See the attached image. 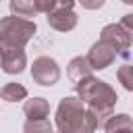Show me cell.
Listing matches in <instances>:
<instances>
[{"label":"cell","mask_w":133,"mask_h":133,"mask_svg":"<svg viewBox=\"0 0 133 133\" xmlns=\"http://www.w3.org/2000/svg\"><path fill=\"white\" fill-rule=\"evenodd\" d=\"M54 123L60 133H94L100 127L98 118L85 108V104L77 96H64L60 100Z\"/></svg>","instance_id":"obj_2"},{"label":"cell","mask_w":133,"mask_h":133,"mask_svg":"<svg viewBox=\"0 0 133 133\" xmlns=\"http://www.w3.org/2000/svg\"><path fill=\"white\" fill-rule=\"evenodd\" d=\"M0 98L4 102H19V100H25L27 98V89L21 85V83H6L2 89H0Z\"/></svg>","instance_id":"obj_12"},{"label":"cell","mask_w":133,"mask_h":133,"mask_svg":"<svg viewBox=\"0 0 133 133\" xmlns=\"http://www.w3.org/2000/svg\"><path fill=\"white\" fill-rule=\"evenodd\" d=\"M77 12L75 10H50L48 12V25L56 31H71L77 27Z\"/></svg>","instance_id":"obj_8"},{"label":"cell","mask_w":133,"mask_h":133,"mask_svg":"<svg viewBox=\"0 0 133 133\" xmlns=\"http://www.w3.org/2000/svg\"><path fill=\"white\" fill-rule=\"evenodd\" d=\"M27 64V56L23 52V48H2V58H0V66L6 75H19L23 73Z\"/></svg>","instance_id":"obj_7"},{"label":"cell","mask_w":133,"mask_h":133,"mask_svg":"<svg viewBox=\"0 0 133 133\" xmlns=\"http://www.w3.org/2000/svg\"><path fill=\"white\" fill-rule=\"evenodd\" d=\"M75 0H54L52 2V10H73Z\"/></svg>","instance_id":"obj_16"},{"label":"cell","mask_w":133,"mask_h":133,"mask_svg":"<svg viewBox=\"0 0 133 133\" xmlns=\"http://www.w3.org/2000/svg\"><path fill=\"white\" fill-rule=\"evenodd\" d=\"M66 73L73 81H79V79H85V77H91V66L89 62L85 60V56H75L69 66H66Z\"/></svg>","instance_id":"obj_10"},{"label":"cell","mask_w":133,"mask_h":133,"mask_svg":"<svg viewBox=\"0 0 133 133\" xmlns=\"http://www.w3.org/2000/svg\"><path fill=\"white\" fill-rule=\"evenodd\" d=\"M8 8H10V12L15 17H23V19H29V17H33L37 12L33 0H10Z\"/></svg>","instance_id":"obj_13"},{"label":"cell","mask_w":133,"mask_h":133,"mask_svg":"<svg viewBox=\"0 0 133 133\" xmlns=\"http://www.w3.org/2000/svg\"><path fill=\"white\" fill-rule=\"evenodd\" d=\"M75 91H77V98L85 104V108L98 118V125H102L110 114H114L112 110L118 98H116V91L106 81L96 79L91 75L75 81Z\"/></svg>","instance_id":"obj_1"},{"label":"cell","mask_w":133,"mask_h":133,"mask_svg":"<svg viewBox=\"0 0 133 133\" xmlns=\"http://www.w3.org/2000/svg\"><path fill=\"white\" fill-rule=\"evenodd\" d=\"M23 133H52V125L48 118H27Z\"/></svg>","instance_id":"obj_14"},{"label":"cell","mask_w":133,"mask_h":133,"mask_svg":"<svg viewBox=\"0 0 133 133\" xmlns=\"http://www.w3.org/2000/svg\"><path fill=\"white\" fill-rule=\"evenodd\" d=\"M104 2L106 0H79V4L83 8H87V10H98V8L104 6Z\"/></svg>","instance_id":"obj_17"},{"label":"cell","mask_w":133,"mask_h":133,"mask_svg":"<svg viewBox=\"0 0 133 133\" xmlns=\"http://www.w3.org/2000/svg\"><path fill=\"white\" fill-rule=\"evenodd\" d=\"M23 112L27 118H46L50 114V104L44 98H31V100H25Z\"/></svg>","instance_id":"obj_9"},{"label":"cell","mask_w":133,"mask_h":133,"mask_svg":"<svg viewBox=\"0 0 133 133\" xmlns=\"http://www.w3.org/2000/svg\"><path fill=\"white\" fill-rule=\"evenodd\" d=\"M0 58H2V48H0Z\"/></svg>","instance_id":"obj_22"},{"label":"cell","mask_w":133,"mask_h":133,"mask_svg":"<svg viewBox=\"0 0 133 133\" xmlns=\"http://www.w3.org/2000/svg\"><path fill=\"white\" fill-rule=\"evenodd\" d=\"M56 133H60V131H56Z\"/></svg>","instance_id":"obj_23"},{"label":"cell","mask_w":133,"mask_h":133,"mask_svg":"<svg viewBox=\"0 0 133 133\" xmlns=\"http://www.w3.org/2000/svg\"><path fill=\"white\" fill-rule=\"evenodd\" d=\"M121 25H123L127 31H131V33H133V15H125V17H123V21H121Z\"/></svg>","instance_id":"obj_19"},{"label":"cell","mask_w":133,"mask_h":133,"mask_svg":"<svg viewBox=\"0 0 133 133\" xmlns=\"http://www.w3.org/2000/svg\"><path fill=\"white\" fill-rule=\"evenodd\" d=\"M33 2H35V10L37 12H46L48 15L52 10V2L54 0H33Z\"/></svg>","instance_id":"obj_18"},{"label":"cell","mask_w":133,"mask_h":133,"mask_svg":"<svg viewBox=\"0 0 133 133\" xmlns=\"http://www.w3.org/2000/svg\"><path fill=\"white\" fill-rule=\"evenodd\" d=\"M116 50L108 44V42H104V39H98L91 48H89V52H87V56H85V60L89 62V66H91V71H104V69H108L114 60H116Z\"/></svg>","instance_id":"obj_6"},{"label":"cell","mask_w":133,"mask_h":133,"mask_svg":"<svg viewBox=\"0 0 133 133\" xmlns=\"http://www.w3.org/2000/svg\"><path fill=\"white\" fill-rule=\"evenodd\" d=\"M31 79L37 85L50 87L60 79V66L54 58L50 56H37L31 64Z\"/></svg>","instance_id":"obj_4"},{"label":"cell","mask_w":133,"mask_h":133,"mask_svg":"<svg viewBox=\"0 0 133 133\" xmlns=\"http://www.w3.org/2000/svg\"><path fill=\"white\" fill-rule=\"evenodd\" d=\"M116 133H133V129H123V131H116Z\"/></svg>","instance_id":"obj_20"},{"label":"cell","mask_w":133,"mask_h":133,"mask_svg":"<svg viewBox=\"0 0 133 133\" xmlns=\"http://www.w3.org/2000/svg\"><path fill=\"white\" fill-rule=\"evenodd\" d=\"M116 77H118V81L123 83V87H125L127 91L133 89V66H131V64H123V66L116 71Z\"/></svg>","instance_id":"obj_15"},{"label":"cell","mask_w":133,"mask_h":133,"mask_svg":"<svg viewBox=\"0 0 133 133\" xmlns=\"http://www.w3.org/2000/svg\"><path fill=\"white\" fill-rule=\"evenodd\" d=\"M37 25L23 17H2L0 19V48H25V44L35 35Z\"/></svg>","instance_id":"obj_3"},{"label":"cell","mask_w":133,"mask_h":133,"mask_svg":"<svg viewBox=\"0 0 133 133\" xmlns=\"http://www.w3.org/2000/svg\"><path fill=\"white\" fill-rule=\"evenodd\" d=\"M100 39L108 42V44L116 50V54H121V56H129V48H131V31H127L121 23H110V25H106V27L102 29Z\"/></svg>","instance_id":"obj_5"},{"label":"cell","mask_w":133,"mask_h":133,"mask_svg":"<svg viewBox=\"0 0 133 133\" xmlns=\"http://www.w3.org/2000/svg\"><path fill=\"white\" fill-rule=\"evenodd\" d=\"M123 2H125V4H133V0H123Z\"/></svg>","instance_id":"obj_21"},{"label":"cell","mask_w":133,"mask_h":133,"mask_svg":"<svg viewBox=\"0 0 133 133\" xmlns=\"http://www.w3.org/2000/svg\"><path fill=\"white\" fill-rule=\"evenodd\" d=\"M104 131L106 133H116V131H123V129H133V121L129 114H110L104 123H102Z\"/></svg>","instance_id":"obj_11"}]
</instances>
